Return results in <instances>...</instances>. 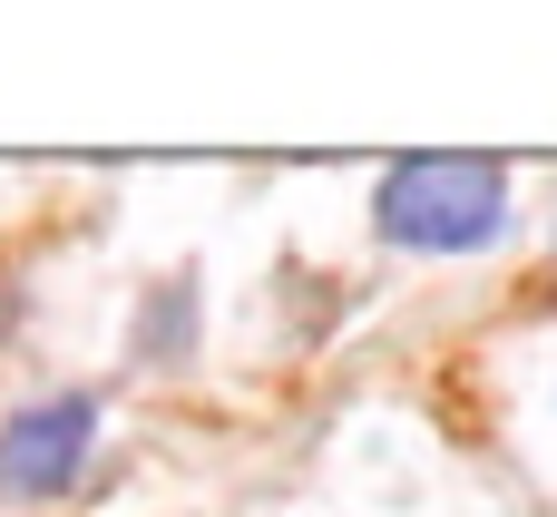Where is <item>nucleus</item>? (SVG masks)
<instances>
[{"label":"nucleus","instance_id":"2","mask_svg":"<svg viewBox=\"0 0 557 517\" xmlns=\"http://www.w3.org/2000/svg\"><path fill=\"white\" fill-rule=\"evenodd\" d=\"M98 440V391H59L0 420V499H69Z\"/></svg>","mask_w":557,"mask_h":517},{"label":"nucleus","instance_id":"1","mask_svg":"<svg viewBox=\"0 0 557 517\" xmlns=\"http://www.w3.org/2000/svg\"><path fill=\"white\" fill-rule=\"evenodd\" d=\"M372 225L401 254H480L509 225V166L499 156H450V147L401 156L372 186Z\"/></svg>","mask_w":557,"mask_h":517}]
</instances>
